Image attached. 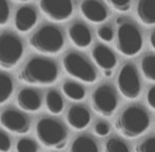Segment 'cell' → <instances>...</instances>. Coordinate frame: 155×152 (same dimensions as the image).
<instances>
[{"instance_id": "23", "label": "cell", "mask_w": 155, "mask_h": 152, "mask_svg": "<svg viewBox=\"0 0 155 152\" xmlns=\"http://www.w3.org/2000/svg\"><path fill=\"white\" fill-rule=\"evenodd\" d=\"M140 67L143 76L155 82V55H146L141 59Z\"/></svg>"}, {"instance_id": "1", "label": "cell", "mask_w": 155, "mask_h": 152, "mask_svg": "<svg viewBox=\"0 0 155 152\" xmlns=\"http://www.w3.org/2000/svg\"><path fill=\"white\" fill-rule=\"evenodd\" d=\"M18 78L31 86H49L58 78L57 64L48 58L34 57L23 66Z\"/></svg>"}, {"instance_id": "18", "label": "cell", "mask_w": 155, "mask_h": 152, "mask_svg": "<svg viewBox=\"0 0 155 152\" xmlns=\"http://www.w3.org/2000/svg\"><path fill=\"white\" fill-rule=\"evenodd\" d=\"M139 21L146 25H155V0H140L136 6Z\"/></svg>"}, {"instance_id": "16", "label": "cell", "mask_w": 155, "mask_h": 152, "mask_svg": "<svg viewBox=\"0 0 155 152\" xmlns=\"http://www.w3.org/2000/svg\"><path fill=\"white\" fill-rule=\"evenodd\" d=\"M69 37L73 45L79 49L88 48L92 42V34L86 25L75 22L69 29Z\"/></svg>"}, {"instance_id": "6", "label": "cell", "mask_w": 155, "mask_h": 152, "mask_svg": "<svg viewBox=\"0 0 155 152\" xmlns=\"http://www.w3.org/2000/svg\"><path fill=\"white\" fill-rule=\"evenodd\" d=\"M23 55V45L13 33L0 34V68L11 70L20 61Z\"/></svg>"}, {"instance_id": "4", "label": "cell", "mask_w": 155, "mask_h": 152, "mask_svg": "<svg viewBox=\"0 0 155 152\" xmlns=\"http://www.w3.org/2000/svg\"><path fill=\"white\" fill-rule=\"evenodd\" d=\"M36 135L40 144L47 148L62 150L67 143L68 132L60 121L45 117L37 123Z\"/></svg>"}, {"instance_id": "14", "label": "cell", "mask_w": 155, "mask_h": 152, "mask_svg": "<svg viewBox=\"0 0 155 152\" xmlns=\"http://www.w3.org/2000/svg\"><path fill=\"white\" fill-rule=\"evenodd\" d=\"M17 105L25 112H37L40 110L42 101L37 91L31 88H25L17 95Z\"/></svg>"}, {"instance_id": "33", "label": "cell", "mask_w": 155, "mask_h": 152, "mask_svg": "<svg viewBox=\"0 0 155 152\" xmlns=\"http://www.w3.org/2000/svg\"><path fill=\"white\" fill-rule=\"evenodd\" d=\"M150 42H151L152 48L155 50V31L151 34V36H150Z\"/></svg>"}, {"instance_id": "7", "label": "cell", "mask_w": 155, "mask_h": 152, "mask_svg": "<svg viewBox=\"0 0 155 152\" xmlns=\"http://www.w3.org/2000/svg\"><path fill=\"white\" fill-rule=\"evenodd\" d=\"M63 68L70 76L87 84H93L97 79V73L93 66L80 54L71 52L62 60Z\"/></svg>"}, {"instance_id": "19", "label": "cell", "mask_w": 155, "mask_h": 152, "mask_svg": "<svg viewBox=\"0 0 155 152\" xmlns=\"http://www.w3.org/2000/svg\"><path fill=\"white\" fill-rule=\"evenodd\" d=\"M70 152H98V146L92 137L81 135L73 140Z\"/></svg>"}, {"instance_id": "24", "label": "cell", "mask_w": 155, "mask_h": 152, "mask_svg": "<svg viewBox=\"0 0 155 152\" xmlns=\"http://www.w3.org/2000/svg\"><path fill=\"white\" fill-rule=\"evenodd\" d=\"M104 152H130V150L123 140L110 138L104 145Z\"/></svg>"}, {"instance_id": "11", "label": "cell", "mask_w": 155, "mask_h": 152, "mask_svg": "<svg viewBox=\"0 0 155 152\" xmlns=\"http://www.w3.org/2000/svg\"><path fill=\"white\" fill-rule=\"evenodd\" d=\"M0 125L5 130L15 134H27L31 129L28 116L13 109L4 110L0 114Z\"/></svg>"}, {"instance_id": "25", "label": "cell", "mask_w": 155, "mask_h": 152, "mask_svg": "<svg viewBox=\"0 0 155 152\" xmlns=\"http://www.w3.org/2000/svg\"><path fill=\"white\" fill-rule=\"evenodd\" d=\"M16 152H38V146L31 138L23 137L17 142Z\"/></svg>"}, {"instance_id": "9", "label": "cell", "mask_w": 155, "mask_h": 152, "mask_svg": "<svg viewBox=\"0 0 155 152\" xmlns=\"http://www.w3.org/2000/svg\"><path fill=\"white\" fill-rule=\"evenodd\" d=\"M92 107L98 114L102 116H111L117 108V96L112 87L101 84L92 94Z\"/></svg>"}, {"instance_id": "26", "label": "cell", "mask_w": 155, "mask_h": 152, "mask_svg": "<svg viewBox=\"0 0 155 152\" xmlns=\"http://www.w3.org/2000/svg\"><path fill=\"white\" fill-rule=\"evenodd\" d=\"M136 152H155V136L148 137L135 147Z\"/></svg>"}, {"instance_id": "35", "label": "cell", "mask_w": 155, "mask_h": 152, "mask_svg": "<svg viewBox=\"0 0 155 152\" xmlns=\"http://www.w3.org/2000/svg\"><path fill=\"white\" fill-rule=\"evenodd\" d=\"M124 22V18H117V20H116V23L118 25H123V23Z\"/></svg>"}, {"instance_id": "15", "label": "cell", "mask_w": 155, "mask_h": 152, "mask_svg": "<svg viewBox=\"0 0 155 152\" xmlns=\"http://www.w3.org/2000/svg\"><path fill=\"white\" fill-rule=\"evenodd\" d=\"M67 121L70 127L75 130H82L89 126L91 115L86 107L80 105L72 106L67 114Z\"/></svg>"}, {"instance_id": "13", "label": "cell", "mask_w": 155, "mask_h": 152, "mask_svg": "<svg viewBox=\"0 0 155 152\" xmlns=\"http://www.w3.org/2000/svg\"><path fill=\"white\" fill-rule=\"evenodd\" d=\"M37 22V13L32 6H21L16 11L14 17L15 28L20 33L30 32Z\"/></svg>"}, {"instance_id": "20", "label": "cell", "mask_w": 155, "mask_h": 152, "mask_svg": "<svg viewBox=\"0 0 155 152\" xmlns=\"http://www.w3.org/2000/svg\"><path fill=\"white\" fill-rule=\"evenodd\" d=\"M45 106L50 113L54 115L60 114L64 107L61 95L56 90H50L45 96Z\"/></svg>"}, {"instance_id": "5", "label": "cell", "mask_w": 155, "mask_h": 152, "mask_svg": "<svg viewBox=\"0 0 155 152\" xmlns=\"http://www.w3.org/2000/svg\"><path fill=\"white\" fill-rule=\"evenodd\" d=\"M116 48L123 55L131 57L139 53L143 48L141 33L136 25L124 21L117 30Z\"/></svg>"}, {"instance_id": "30", "label": "cell", "mask_w": 155, "mask_h": 152, "mask_svg": "<svg viewBox=\"0 0 155 152\" xmlns=\"http://www.w3.org/2000/svg\"><path fill=\"white\" fill-rule=\"evenodd\" d=\"M108 3L112 6L114 10L118 11V12H127L130 10L131 8V2L130 1H108Z\"/></svg>"}, {"instance_id": "32", "label": "cell", "mask_w": 155, "mask_h": 152, "mask_svg": "<svg viewBox=\"0 0 155 152\" xmlns=\"http://www.w3.org/2000/svg\"><path fill=\"white\" fill-rule=\"evenodd\" d=\"M147 101L151 109L155 110V86L151 87L147 93Z\"/></svg>"}, {"instance_id": "8", "label": "cell", "mask_w": 155, "mask_h": 152, "mask_svg": "<svg viewBox=\"0 0 155 152\" xmlns=\"http://www.w3.org/2000/svg\"><path fill=\"white\" fill-rule=\"evenodd\" d=\"M118 90L126 98L135 99L139 96L141 91L140 80L134 64H126L121 68L117 77Z\"/></svg>"}, {"instance_id": "17", "label": "cell", "mask_w": 155, "mask_h": 152, "mask_svg": "<svg viewBox=\"0 0 155 152\" xmlns=\"http://www.w3.org/2000/svg\"><path fill=\"white\" fill-rule=\"evenodd\" d=\"M92 57L99 68L112 70L117 64L116 56L111 49L104 45H97L92 51Z\"/></svg>"}, {"instance_id": "27", "label": "cell", "mask_w": 155, "mask_h": 152, "mask_svg": "<svg viewBox=\"0 0 155 152\" xmlns=\"http://www.w3.org/2000/svg\"><path fill=\"white\" fill-rule=\"evenodd\" d=\"M97 35L102 41H106V42L112 41L113 37H114L113 30L111 29L110 27H108V25H102V27H100L97 31Z\"/></svg>"}, {"instance_id": "21", "label": "cell", "mask_w": 155, "mask_h": 152, "mask_svg": "<svg viewBox=\"0 0 155 152\" xmlns=\"http://www.w3.org/2000/svg\"><path fill=\"white\" fill-rule=\"evenodd\" d=\"M62 92L72 101H81L86 96V90L81 84L68 80L62 84Z\"/></svg>"}, {"instance_id": "28", "label": "cell", "mask_w": 155, "mask_h": 152, "mask_svg": "<svg viewBox=\"0 0 155 152\" xmlns=\"http://www.w3.org/2000/svg\"><path fill=\"white\" fill-rule=\"evenodd\" d=\"M10 17V8L8 3L4 0H0V27L5 25Z\"/></svg>"}, {"instance_id": "3", "label": "cell", "mask_w": 155, "mask_h": 152, "mask_svg": "<svg viewBox=\"0 0 155 152\" xmlns=\"http://www.w3.org/2000/svg\"><path fill=\"white\" fill-rule=\"evenodd\" d=\"M29 43L39 53L55 55L62 50L64 37L60 29L55 25H43L32 34Z\"/></svg>"}, {"instance_id": "12", "label": "cell", "mask_w": 155, "mask_h": 152, "mask_svg": "<svg viewBox=\"0 0 155 152\" xmlns=\"http://www.w3.org/2000/svg\"><path fill=\"white\" fill-rule=\"evenodd\" d=\"M82 16L93 23H101L108 18V12L104 3L96 0H84L80 4Z\"/></svg>"}, {"instance_id": "22", "label": "cell", "mask_w": 155, "mask_h": 152, "mask_svg": "<svg viewBox=\"0 0 155 152\" xmlns=\"http://www.w3.org/2000/svg\"><path fill=\"white\" fill-rule=\"evenodd\" d=\"M14 91V84H13L12 78L4 73H0V105L10 99Z\"/></svg>"}, {"instance_id": "31", "label": "cell", "mask_w": 155, "mask_h": 152, "mask_svg": "<svg viewBox=\"0 0 155 152\" xmlns=\"http://www.w3.org/2000/svg\"><path fill=\"white\" fill-rule=\"evenodd\" d=\"M95 133L99 136H106L109 134L110 132V126H109L108 123L106 121H98L97 124L95 125Z\"/></svg>"}, {"instance_id": "29", "label": "cell", "mask_w": 155, "mask_h": 152, "mask_svg": "<svg viewBox=\"0 0 155 152\" xmlns=\"http://www.w3.org/2000/svg\"><path fill=\"white\" fill-rule=\"evenodd\" d=\"M12 144L8 135L0 130V152H10Z\"/></svg>"}, {"instance_id": "2", "label": "cell", "mask_w": 155, "mask_h": 152, "mask_svg": "<svg viewBox=\"0 0 155 152\" xmlns=\"http://www.w3.org/2000/svg\"><path fill=\"white\" fill-rule=\"evenodd\" d=\"M115 126L124 136L135 138L147 131L150 126V116L143 108L131 106L121 112Z\"/></svg>"}, {"instance_id": "10", "label": "cell", "mask_w": 155, "mask_h": 152, "mask_svg": "<svg viewBox=\"0 0 155 152\" xmlns=\"http://www.w3.org/2000/svg\"><path fill=\"white\" fill-rule=\"evenodd\" d=\"M39 8L48 19L55 22L68 20L73 14V4L70 0H41Z\"/></svg>"}, {"instance_id": "34", "label": "cell", "mask_w": 155, "mask_h": 152, "mask_svg": "<svg viewBox=\"0 0 155 152\" xmlns=\"http://www.w3.org/2000/svg\"><path fill=\"white\" fill-rule=\"evenodd\" d=\"M104 76H107V77H111L113 74V72H112V70H104Z\"/></svg>"}]
</instances>
